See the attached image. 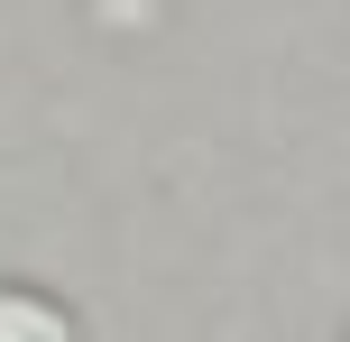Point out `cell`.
I'll return each mask as SVG.
<instances>
[{
  "label": "cell",
  "mask_w": 350,
  "mask_h": 342,
  "mask_svg": "<svg viewBox=\"0 0 350 342\" xmlns=\"http://www.w3.org/2000/svg\"><path fill=\"white\" fill-rule=\"evenodd\" d=\"M0 342H83V324L37 287H0Z\"/></svg>",
  "instance_id": "1"
}]
</instances>
